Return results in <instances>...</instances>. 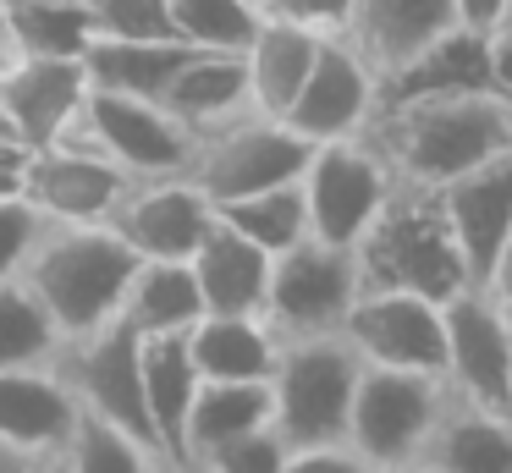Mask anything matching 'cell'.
<instances>
[{
    "label": "cell",
    "instance_id": "14",
    "mask_svg": "<svg viewBox=\"0 0 512 473\" xmlns=\"http://www.w3.org/2000/svg\"><path fill=\"white\" fill-rule=\"evenodd\" d=\"M78 402L50 363L0 369V473H56Z\"/></svg>",
    "mask_w": 512,
    "mask_h": 473
},
{
    "label": "cell",
    "instance_id": "6",
    "mask_svg": "<svg viewBox=\"0 0 512 473\" xmlns=\"http://www.w3.org/2000/svg\"><path fill=\"white\" fill-rule=\"evenodd\" d=\"M353 292H358L353 248L303 237L292 248L270 253V281H265V297H259V319L270 325L276 341L325 336V330L342 325Z\"/></svg>",
    "mask_w": 512,
    "mask_h": 473
},
{
    "label": "cell",
    "instance_id": "45",
    "mask_svg": "<svg viewBox=\"0 0 512 473\" xmlns=\"http://www.w3.org/2000/svg\"><path fill=\"white\" fill-rule=\"evenodd\" d=\"M501 17H512V0H507V11H501ZM501 17H496V22H501Z\"/></svg>",
    "mask_w": 512,
    "mask_h": 473
},
{
    "label": "cell",
    "instance_id": "18",
    "mask_svg": "<svg viewBox=\"0 0 512 473\" xmlns=\"http://www.w3.org/2000/svg\"><path fill=\"white\" fill-rule=\"evenodd\" d=\"M83 94H89L83 55H12L0 66V110L28 149L56 143L72 127Z\"/></svg>",
    "mask_w": 512,
    "mask_h": 473
},
{
    "label": "cell",
    "instance_id": "12",
    "mask_svg": "<svg viewBox=\"0 0 512 473\" xmlns=\"http://www.w3.org/2000/svg\"><path fill=\"white\" fill-rule=\"evenodd\" d=\"M446 325V391L512 413V308H501L485 286H457L441 303Z\"/></svg>",
    "mask_w": 512,
    "mask_h": 473
},
{
    "label": "cell",
    "instance_id": "3",
    "mask_svg": "<svg viewBox=\"0 0 512 473\" xmlns=\"http://www.w3.org/2000/svg\"><path fill=\"white\" fill-rule=\"evenodd\" d=\"M353 259L358 286H408V292H424L435 303H446L457 286H474L430 187H391L375 220L358 231Z\"/></svg>",
    "mask_w": 512,
    "mask_h": 473
},
{
    "label": "cell",
    "instance_id": "28",
    "mask_svg": "<svg viewBox=\"0 0 512 473\" xmlns=\"http://www.w3.org/2000/svg\"><path fill=\"white\" fill-rule=\"evenodd\" d=\"M193 44L182 39H89L83 44V72L94 88H116V94L160 99Z\"/></svg>",
    "mask_w": 512,
    "mask_h": 473
},
{
    "label": "cell",
    "instance_id": "8",
    "mask_svg": "<svg viewBox=\"0 0 512 473\" xmlns=\"http://www.w3.org/2000/svg\"><path fill=\"white\" fill-rule=\"evenodd\" d=\"M50 369L61 374V385H67V396L78 407L111 418V424H122L127 435H138L144 446H155L149 407H144V374H138V330L127 325L122 314L94 325V330H83V336L56 341Z\"/></svg>",
    "mask_w": 512,
    "mask_h": 473
},
{
    "label": "cell",
    "instance_id": "42",
    "mask_svg": "<svg viewBox=\"0 0 512 473\" xmlns=\"http://www.w3.org/2000/svg\"><path fill=\"white\" fill-rule=\"evenodd\" d=\"M0 138H17V132H12V121H6V110H0Z\"/></svg>",
    "mask_w": 512,
    "mask_h": 473
},
{
    "label": "cell",
    "instance_id": "38",
    "mask_svg": "<svg viewBox=\"0 0 512 473\" xmlns=\"http://www.w3.org/2000/svg\"><path fill=\"white\" fill-rule=\"evenodd\" d=\"M347 6H353V0H254L259 17L298 22V28H314V33H342Z\"/></svg>",
    "mask_w": 512,
    "mask_h": 473
},
{
    "label": "cell",
    "instance_id": "31",
    "mask_svg": "<svg viewBox=\"0 0 512 473\" xmlns=\"http://www.w3.org/2000/svg\"><path fill=\"white\" fill-rule=\"evenodd\" d=\"M215 215L232 231H243L248 242H259L265 253H281V248L309 237V209H303L298 176H292V182L254 187V193H243V198H226V204H215Z\"/></svg>",
    "mask_w": 512,
    "mask_h": 473
},
{
    "label": "cell",
    "instance_id": "41",
    "mask_svg": "<svg viewBox=\"0 0 512 473\" xmlns=\"http://www.w3.org/2000/svg\"><path fill=\"white\" fill-rule=\"evenodd\" d=\"M457 6V22H468V28H490V22L507 11V0H452Z\"/></svg>",
    "mask_w": 512,
    "mask_h": 473
},
{
    "label": "cell",
    "instance_id": "43",
    "mask_svg": "<svg viewBox=\"0 0 512 473\" xmlns=\"http://www.w3.org/2000/svg\"><path fill=\"white\" fill-rule=\"evenodd\" d=\"M6 61H12V44H6V39H0V66H6Z\"/></svg>",
    "mask_w": 512,
    "mask_h": 473
},
{
    "label": "cell",
    "instance_id": "9",
    "mask_svg": "<svg viewBox=\"0 0 512 473\" xmlns=\"http://www.w3.org/2000/svg\"><path fill=\"white\" fill-rule=\"evenodd\" d=\"M298 187H303V209H309V237L353 248L358 231H364L369 220H375V209L391 198L397 176L386 171L375 143H369L364 132H353V138L314 143L303 171H298Z\"/></svg>",
    "mask_w": 512,
    "mask_h": 473
},
{
    "label": "cell",
    "instance_id": "1",
    "mask_svg": "<svg viewBox=\"0 0 512 473\" xmlns=\"http://www.w3.org/2000/svg\"><path fill=\"white\" fill-rule=\"evenodd\" d=\"M364 138L402 187H441L512 143V105L490 88L474 94L386 99L364 121Z\"/></svg>",
    "mask_w": 512,
    "mask_h": 473
},
{
    "label": "cell",
    "instance_id": "27",
    "mask_svg": "<svg viewBox=\"0 0 512 473\" xmlns=\"http://www.w3.org/2000/svg\"><path fill=\"white\" fill-rule=\"evenodd\" d=\"M270 424V380H199L182 418V473L199 468L221 440Z\"/></svg>",
    "mask_w": 512,
    "mask_h": 473
},
{
    "label": "cell",
    "instance_id": "26",
    "mask_svg": "<svg viewBox=\"0 0 512 473\" xmlns=\"http://www.w3.org/2000/svg\"><path fill=\"white\" fill-rule=\"evenodd\" d=\"M182 341L199 380H270L276 363V336L259 314H199Z\"/></svg>",
    "mask_w": 512,
    "mask_h": 473
},
{
    "label": "cell",
    "instance_id": "25",
    "mask_svg": "<svg viewBox=\"0 0 512 473\" xmlns=\"http://www.w3.org/2000/svg\"><path fill=\"white\" fill-rule=\"evenodd\" d=\"M138 374H144V407H149L155 446H160V457H166V468L182 473V418H188L193 385H199L182 330L138 336Z\"/></svg>",
    "mask_w": 512,
    "mask_h": 473
},
{
    "label": "cell",
    "instance_id": "17",
    "mask_svg": "<svg viewBox=\"0 0 512 473\" xmlns=\"http://www.w3.org/2000/svg\"><path fill=\"white\" fill-rule=\"evenodd\" d=\"M430 193L441 204V220L457 242V259H463L468 281L479 286L501 248V237L512 231V143L501 154H490V160H479L474 171L430 187Z\"/></svg>",
    "mask_w": 512,
    "mask_h": 473
},
{
    "label": "cell",
    "instance_id": "39",
    "mask_svg": "<svg viewBox=\"0 0 512 473\" xmlns=\"http://www.w3.org/2000/svg\"><path fill=\"white\" fill-rule=\"evenodd\" d=\"M485 61H490V88L512 105V17L485 28Z\"/></svg>",
    "mask_w": 512,
    "mask_h": 473
},
{
    "label": "cell",
    "instance_id": "33",
    "mask_svg": "<svg viewBox=\"0 0 512 473\" xmlns=\"http://www.w3.org/2000/svg\"><path fill=\"white\" fill-rule=\"evenodd\" d=\"M56 325L34 303L17 275H0V369H23V363H50L56 358Z\"/></svg>",
    "mask_w": 512,
    "mask_h": 473
},
{
    "label": "cell",
    "instance_id": "4",
    "mask_svg": "<svg viewBox=\"0 0 512 473\" xmlns=\"http://www.w3.org/2000/svg\"><path fill=\"white\" fill-rule=\"evenodd\" d=\"M353 380H358V352L336 330L276 341V363H270V424L287 440V451L331 446V440L347 435Z\"/></svg>",
    "mask_w": 512,
    "mask_h": 473
},
{
    "label": "cell",
    "instance_id": "35",
    "mask_svg": "<svg viewBox=\"0 0 512 473\" xmlns=\"http://www.w3.org/2000/svg\"><path fill=\"white\" fill-rule=\"evenodd\" d=\"M94 39H177L171 0H83Z\"/></svg>",
    "mask_w": 512,
    "mask_h": 473
},
{
    "label": "cell",
    "instance_id": "40",
    "mask_svg": "<svg viewBox=\"0 0 512 473\" xmlns=\"http://www.w3.org/2000/svg\"><path fill=\"white\" fill-rule=\"evenodd\" d=\"M479 286H485L501 308H512V231L501 237V248H496V259H490V270H485V281H479Z\"/></svg>",
    "mask_w": 512,
    "mask_h": 473
},
{
    "label": "cell",
    "instance_id": "7",
    "mask_svg": "<svg viewBox=\"0 0 512 473\" xmlns=\"http://www.w3.org/2000/svg\"><path fill=\"white\" fill-rule=\"evenodd\" d=\"M61 138L105 154V160L127 176L188 171V154H193V132L182 127L160 99L116 94V88H94V83H89L78 116H72V127L61 132Z\"/></svg>",
    "mask_w": 512,
    "mask_h": 473
},
{
    "label": "cell",
    "instance_id": "30",
    "mask_svg": "<svg viewBox=\"0 0 512 473\" xmlns=\"http://www.w3.org/2000/svg\"><path fill=\"white\" fill-rule=\"evenodd\" d=\"M160 468L166 462H160L155 446H144L138 435H127L122 424L89 413V407L72 413V429L56 457V473H160Z\"/></svg>",
    "mask_w": 512,
    "mask_h": 473
},
{
    "label": "cell",
    "instance_id": "22",
    "mask_svg": "<svg viewBox=\"0 0 512 473\" xmlns=\"http://www.w3.org/2000/svg\"><path fill=\"white\" fill-rule=\"evenodd\" d=\"M188 270L204 314H259V297H265L270 281V253L215 215V226L188 253Z\"/></svg>",
    "mask_w": 512,
    "mask_h": 473
},
{
    "label": "cell",
    "instance_id": "13",
    "mask_svg": "<svg viewBox=\"0 0 512 473\" xmlns=\"http://www.w3.org/2000/svg\"><path fill=\"white\" fill-rule=\"evenodd\" d=\"M105 226L138 253V259H188L199 237L215 226V198L188 171L133 176L111 204Z\"/></svg>",
    "mask_w": 512,
    "mask_h": 473
},
{
    "label": "cell",
    "instance_id": "2",
    "mask_svg": "<svg viewBox=\"0 0 512 473\" xmlns=\"http://www.w3.org/2000/svg\"><path fill=\"white\" fill-rule=\"evenodd\" d=\"M138 253L105 220H45L34 248L17 264V281L34 292L56 336H83L122 314Z\"/></svg>",
    "mask_w": 512,
    "mask_h": 473
},
{
    "label": "cell",
    "instance_id": "37",
    "mask_svg": "<svg viewBox=\"0 0 512 473\" xmlns=\"http://www.w3.org/2000/svg\"><path fill=\"white\" fill-rule=\"evenodd\" d=\"M39 226H45V215L23 193H0V275H17V264L34 248Z\"/></svg>",
    "mask_w": 512,
    "mask_h": 473
},
{
    "label": "cell",
    "instance_id": "10",
    "mask_svg": "<svg viewBox=\"0 0 512 473\" xmlns=\"http://www.w3.org/2000/svg\"><path fill=\"white\" fill-rule=\"evenodd\" d=\"M314 143L298 138L287 121L276 116H259V110H243V116L221 121V127L199 132L193 138V154H188V176L215 198H243L254 187H270V182H292L303 171Z\"/></svg>",
    "mask_w": 512,
    "mask_h": 473
},
{
    "label": "cell",
    "instance_id": "5",
    "mask_svg": "<svg viewBox=\"0 0 512 473\" xmlns=\"http://www.w3.org/2000/svg\"><path fill=\"white\" fill-rule=\"evenodd\" d=\"M446 402L441 374L419 369H380V363H358L353 402H347V446L369 473H408L413 451H419L430 418Z\"/></svg>",
    "mask_w": 512,
    "mask_h": 473
},
{
    "label": "cell",
    "instance_id": "19",
    "mask_svg": "<svg viewBox=\"0 0 512 473\" xmlns=\"http://www.w3.org/2000/svg\"><path fill=\"white\" fill-rule=\"evenodd\" d=\"M408 473H512V413L446 391Z\"/></svg>",
    "mask_w": 512,
    "mask_h": 473
},
{
    "label": "cell",
    "instance_id": "23",
    "mask_svg": "<svg viewBox=\"0 0 512 473\" xmlns=\"http://www.w3.org/2000/svg\"><path fill=\"white\" fill-rule=\"evenodd\" d=\"M160 105L199 138V132L221 127V121L243 116L248 105V72L243 50H188V61L171 72V83L160 88Z\"/></svg>",
    "mask_w": 512,
    "mask_h": 473
},
{
    "label": "cell",
    "instance_id": "29",
    "mask_svg": "<svg viewBox=\"0 0 512 473\" xmlns=\"http://www.w3.org/2000/svg\"><path fill=\"white\" fill-rule=\"evenodd\" d=\"M199 314H204V303H199L188 259H138L133 281H127V297H122V319L138 336L188 330Z\"/></svg>",
    "mask_w": 512,
    "mask_h": 473
},
{
    "label": "cell",
    "instance_id": "16",
    "mask_svg": "<svg viewBox=\"0 0 512 473\" xmlns=\"http://www.w3.org/2000/svg\"><path fill=\"white\" fill-rule=\"evenodd\" d=\"M127 182H133V176L116 171L105 154L83 149V143H72V138H56V143H45V149H28L17 193H23L45 220H105Z\"/></svg>",
    "mask_w": 512,
    "mask_h": 473
},
{
    "label": "cell",
    "instance_id": "11",
    "mask_svg": "<svg viewBox=\"0 0 512 473\" xmlns=\"http://www.w3.org/2000/svg\"><path fill=\"white\" fill-rule=\"evenodd\" d=\"M336 336L358 352V363H380V369L441 374L446 363L441 303L408 286H358Z\"/></svg>",
    "mask_w": 512,
    "mask_h": 473
},
{
    "label": "cell",
    "instance_id": "44",
    "mask_svg": "<svg viewBox=\"0 0 512 473\" xmlns=\"http://www.w3.org/2000/svg\"><path fill=\"white\" fill-rule=\"evenodd\" d=\"M0 39H6V0H0Z\"/></svg>",
    "mask_w": 512,
    "mask_h": 473
},
{
    "label": "cell",
    "instance_id": "15",
    "mask_svg": "<svg viewBox=\"0 0 512 473\" xmlns=\"http://www.w3.org/2000/svg\"><path fill=\"white\" fill-rule=\"evenodd\" d=\"M375 99H380V83L364 66V55H358L347 39L325 33L320 50H314L309 77L298 83V94H292L287 110H281V121L309 143L353 138V132H364V121L375 116Z\"/></svg>",
    "mask_w": 512,
    "mask_h": 473
},
{
    "label": "cell",
    "instance_id": "24",
    "mask_svg": "<svg viewBox=\"0 0 512 473\" xmlns=\"http://www.w3.org/2000/svg\"><path fill=\"white\" fill-rule=\"evenodd\" d=\"M325 33L314 28H298V22H276V17H259L254 33L243 44V72H248V105L259 116H276L292 105L298 83L309 77L314 66V50H320Z\"/></svg>",
    "mask_w": 512,
    "mask_h": 473
},
{
    "label": "cell",
    "instance_id": "20",
    "mask_svg": "<svg viewBox=\"0 0 512 473\" xmlns=\"http://www.w3.org/2000/svg\"><path fill=\"white\" fill-rule=\"evenodd\" d=\"M457 22L452 0H353L347 6V22L336 39H347L364 66L375 72V83L391 72L397 61H408L419 44H430L441 28Z\"/></svg>",
    "mask_w": 512,
    "mask_h": 473
},
{
    "label": "cell",
    "instance_id": "21",
    "mask_svg": "<svg viewBox=\"0 0 512 473\" xmlns=\"http://www.w3.org/2000/svg\"><path fill=\"white\" fill-rule=\"evenodd\" d=\"M474 88H490V61H485V28H468V22H452L441 28L430 44L397 61L386 77H380V99H419V94H474ZM496 94V88H490Z\"/></svg>",
    "mask_w": 512,
    "mask_h": 473
},
{
    "label": "cell",
    "instance_id": "36",
    "mask_svg": "<svg viewBox=\"0 0 512 473\" xmlns=\"http://www.w3.org/2000/svg\"><path fill=\"white\" fill-rule=\"evenodd\" d=\"M281 462H287V440L276 435V424H259L221 440L193 473H281Z\"/></svg>",
    "mask_w": 512,
    "mask_h": 473
},
{
    "label": "cell",
    "instance_id": "34",
    "mask_svg": "<svg viewBox=\"0 0 512 473\" xmlns=\"http://www.w3.org/2000/svg\"><path fill=\"white\" fill-rule=\"evenodd\" d=\"M254 22V0H171V28L193 50H243Z\"/></svg>",
    "mask_w": 512,
    "mask_h": 473
},
{
    "label": "cell",
    "instance_id": "32",
    "mask_svg": "<svg viewBox=\"0 0 512 473\" xmlns=\"http://www.w3.org/2000/svg\"><path fill=\"white\" fill-rule=\"evenodd\" d=\"M83 0H6V44L12 55H83L89 44Z\"/></svg>",
    "mask_w": 512,
    "mask_h": 473
}]
</instances>
